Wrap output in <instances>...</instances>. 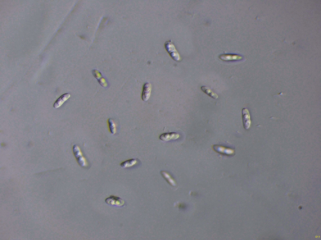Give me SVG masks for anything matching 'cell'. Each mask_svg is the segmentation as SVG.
Listing matches in <instances>:
<instances>
[{
	"label": "cell",
	"mask_w": 321,
	"mask_h": 240,
	"mask_svg": "<svg viewBox=\"0 0 321 240\" xmlns=\"http://www.w3.org/2000/svg\"><path fill=\"white\" fill-rule=\"evenodd\" d=\"M73 151L79 165L83 167L86 166L87 163L85 158L82 155V153L79 147L76 145H74L73 147Z\"/></svg>",
	"instance_id": "1"
},
{
	"label": "cell",
	"mask_w": 321,
	"mask_h": 240,
	"mask_svg": "<svg viewBox=\"0 0 321 240\" xmlns=\"http://www.w3.org/2000/svg\"><path fill=\"white\" fill-rule=\"evenodd\" d=\"M165 47L167 51L174 60L178 61L180 59L179 53L173 44L170 41H167L165 43Z\"/></svg>",
	"instance_id": "2"
},
{
	"label": "cell",
	"mask_w": 321,
	"mask_h": 240,
	"mask_svg": "<svg viewBox=\"0 0 321 240\" xmlns=\"http://www.w3.org/2000/svg\"><path fill=\"white\" fill-rule=\"evenodd\" d=\"M105 201L109 205L118 207L122 206L124 203L121 198L113 196H111L106 198Z\"/></svg>",
	"instance_id": "3"
},
{
	"label": "cell",
	"mask_w": 321,
	"mask_h": 240,
	"mask_svg": "<svg viewBox=\"0 0 321 240\" xmlns=\"http://www.w3.org/2000/svg\"><path fill=\"white\" fill-rule=\"evenodd\" d=\"M242 112L243 126L245 129H247L251 124L250 114L248 109L246 108H243Z\"/></svg>",
	"instance_id": "4"
},
{
	"label": "cell",
	"mask_w": 321,
	"mask_h": 240,
	"mask_svg": "<svg viewBox=\"0 0 321 240\" xmlns=\"http://www.w3.org/2000/svg\"><path fill=\"white\" fill-rule=\"evenodd\" d=\"M151 89V84L149 82L145 83L143 86L142 98L145 101H147L150 96Z\"/></svg>",
	"instance_id": "5"
},
{
	"label": "cell",
	"mask_w": 321,
	"mask_h": 240,
	"mask_svg": "<svg viewBox=\"0 0 321 240\" xmlns=\"http://www.w3.org/2000/svg\"><path fill=\"white\" fill-rule=\"evenodd\" d=\"M213 148L217 152L223 154H226L227 155H234L235 152L234 150L220 146L214 145L213 146Z\"/></svg>",
	"instance_id": "6"
},
{
	"label": "cell",
	"mask_w": 321,
	"mask_h": 240,
	"mask_svg": "<svg viewBox=\"0 0 321 240\" xmlns=\"http://www.w3.org/2000/svg\"><path fill=\"white\" fill-rule=\"evenodd\" d=\"M179 137V135L175 132H171L163 133L160 135V138L163 141H169L171 140H175Z\"/></svg>",
	"instance_id": "7"
},
{
	"label": "cell",
	"mask_w": 321,
	"mask_h": 240,
	"mask_svg": "<svg viewBox=\"0 0 321 240\" xmlns=\"http://www.w3.org/2000/svg\"><path fill=\"white\" fill-rule=\"evenodd\" d=\"M219 58L224 61H236L241 60L242 57L240 55L234 54H222L219 56Z\"/></svg>",
	"instance_id": "8"
},
{
	"label": "cell",
	"mask_w": 321,
	"mask_h": 240,
	"mask_svg": "<svg viewBox=\"0 0 321 240\" xmlns=\"http://www.w3.org/2000/svg\"><path fill=\"white\" fill-rule=\"evenodd\" d=\"M94 76L97 79L100 84L103 87H107V83L105 79L103 77L101 73L97 70H94L92 71Z\"/></svg>",
	"instance_id": "9"
},
{
	"label": "cell",
	"mask_w": 321,
	"mask_h": 240,
	"mask_svg": "<svg viewBox=\"0 0 321 240\" xmlns=\"http://www.w3.org/2000/svg\"><path fill=\"white\" fill-rule=\"evenodd\" d=\"M70 97V95L69 93L63 94L59 97L55 101L54 105L55 108H57L61 106L64 102L66 101Z\"/></svg>",
	"instance_id": "10"
},
{
	"label": "cell",
	"mask_w": 321,
	"mask_h": 240,
	"mask_svg": "<svg viewBox=\"0 0 321 240\" xmlns=\"http://www.w3.org/2000/svg\"><path fill=\"white\" fill-rule=\"evenodd\" d=\"M202 90L209 96L214 99H217L218 98L217 94L214 92L209 88L205 86H202L201 88Z\"/></svg>",
	"instance_id": "11"
},
{
	"label": "cell",
	"mask_w": 321,
	"mask_h": 240,
	"mask_svg": "<svg viewBox=\"0 0 321 240\" xmlns=\"http://www.w3.org/2000/svg\"><path fill=\"white\" fill-rule=\"evenodd\" d=\"M137 162V160L136 159H131L123 162L121 163L120 166L122 168H128L134 165Z\"/></svg>",
	"instance_id": "12"
},
{
	"label": "cell",
	"mask_w": 321,
	"mask_h": 240,
	"mask_svg": "<svg viewBox=\"0 0 321 240\" xmlns=\"http://www.w3.org/2000/svg\"><path fill=\"white\" fill-rule=\"evenodd\" d=\"M108 122L110 132L112 134H115L116 132V126L114 121L110 118L108 119Z\"/></svg>",
	"instance_id": "13"
},
{
	"label": "cell",
	"mask_w": 321,
	"mask_h": 240,
	"mask_svg": "<svg viewBox=\"0 0 321 240\" xmlns=\"http://www.w3.org/2000/svg\"><path fill=\"white\" fill-rule=\"evenodd\" d=\"M161 173L163 176L168 180L169 182L171 183V184L172 183L173 184H174V180L172 179L168 173L164 171L162 172Z\"/></svg>",
	"instance_id": "14"
}]
</instances>
